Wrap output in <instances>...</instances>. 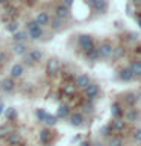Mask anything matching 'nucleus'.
Segmentation results:
<instances>
[{"label":"nucleus","instance_id":"nucleus-25","mask_svg":"<svg viewBox=\"0 0 141 146\" xmlns=\"http://www.w3.org/2000/svg\"><path fill=\"white\" fill-rule=\"evenodd\" d=\"M14 52L18 53V55L24 53V52H26V46L23 44V43H17V44H15V47H14Z\"/></svg>","mask_w":141,"mask_h":146},{"label":"nucleus","instance_id":"nucleus-41","mask_svg":"<svg viewBox=\"0 0 141 146\" xmlns=\"http://www.w3.org/2000/svg\"><path fill=\"white\" fill-rule=\"evenodd\" d=\"M3 110H5V105H3V104H0V114L3 113Z\"/></svg>","mask_w":141,"mask_h":146},{"label":"nucleus","instance_id":"nucleus-11","mask_svg":"<svg viewBox=\"0 0 141 146\" xmlns=\"http://www.w3.org/2000/svg\"><path fill=\"white\" fill-rule=\"evenodd\" d=\"M109 128H111L112 131H121L123 128H125V120L123 119H114V120L111 122V125H109Z\"/></svg>","mask_w":141,"mask_h":146},{"label":"nucleus","instance_id":"nucleus-4","mask_svg":"<svg viewBox=\"0 0 141 146\" xmlns=\"http://www.w3.org/2000/svg\"><path fill=\"white\" fill-rule=\"evenodd\" d=\"M84 93H85V98L88 99V100H94V99L99 96L100 88H99V85H97V84H93V82H91V84L84 90Z\"/></svg>","mask_w":141,"mask_h":146},{"label":"nucleus","instance_id":"nucleus-17","mask_svg":"<svg viewBox=\"0 0 141 146\" xmlns=\"http://www.w3.org/2000/svg\"><path fill=\"white\" fill-rule=\"evenodd\" d=\"M136 119H138L136 110H127V111L125 113V120L126 122H136Z\"/></svg>","mask_w":141,"mask_h":146},{"label":"nucleus","instance_id":"nucleus-31","mask_svg":"<svg viewBox=\"0 0 141 146\" xmlns=\"http://www.w3.org/2000/svg\"><path fill=\"white\" fill-rule=\"evenodd\" d=\"M125 100L129 105H134L135 102H136V98H135V94H126V98H125Z\"/></svg>","mask_w":141,"mask_h":146},{"label":"nucleus","instance_id":"nucleus-27","mask_svg":"<svg viewBox=\"0 0 141 146\" xmlns=\"http://www.w3.org/2000/svg\"><path fill=\"white\" fill-rule=\"evenodd\" d=\"M24 38H26L24 32H15V34H14V41H17V43H21Z\"/></svg>","mask_w":141,"mask_h":146},{"label":"nucleus","instance_id":"nucleus-44","mask_svg":"<svg viewBox=\"0 0 141 146\" xmlns=\"http://www.w3.org/2000/svg\"><path fill=\"white\" fill-rule=\"evenodd\" d=\"M94 146H102V143H99V141H96V143H94Z\"/></svg>","mask_w":141,"mask_h":146},{"label":"nucleus","instance_id":"nucleus-6","mask_svg":"<svg viewBox=\"0 0 141 146\" xmlns=\"http://www.w3.org/2000/svg\"><path fill=\"white\" fill-rule=\"evenodd\" d=\"M58 70H59V62L56 59H49L47 66H45V73H47L49 76H53L58 73Z\"/></svg>","mask_w":141,"mask_h":146},{"label":"nucleus","instance_id":"nucleus-40","mask_svg":"<svg viewBox=\"0 0 141 146\" xmlns=\"http://www.w3.org/2000/svg\"><path fill=\"white\" fill-rule=\"evenodd\" d=\"M62 5H65L67 8H70L71 5H73V0H64V3H62Z\"/></svg>","mask_w":141,"mask_h":146},{"label":"nucleus","instance_id":"nucleus-48","mask_svg":"<svg viewBox=\"0 0 141 146\" xmlns=\"http://www.w3.org/2000/svg\"><path fill=\"white\" fill-rule=\"evenodd\" d=\"M32 2H35V0H32Z\"/></svg>","mask_w":141,"mask_h":146},{"label":"nucleus","instance_id":"nucleus-3","mask_svg":"<svg viewBox=\"0 0 141 146\" xmlns=\"http://www.w3.org/2000/svg\"><path fill=\"white\" fill-rule=\"evenodd\" d=\"M79 46L82 47L85 53H88L90 50L94 49V40L91 38L90 35H80L79 36Z\"/></svg>","mask_w":141,"mask_h":146},{"label":"nucleus","instance_id":"nucleus-20","mask_svg":"<svg viewBox=\"0 0 141 146\" xmlns=\"http://www.w3.org/2000/svg\"><path fill=\"white\" fill-rule=\"evenodd\" d=\"M50 137H52V134H50V131H47V129H43V131L40 132V141H41L43 145L49 143Z\"/></svg>","mask_w":141,"mask_h":146},{"label":"nucleus","instance_id":"nucleus-33","mask_svg":"<svg viewBox=\"0 0 141 146\" xmlns=\"http://www.w3.org/2000/svg\"><path fill=\"white\" fill-rule=\"evenodd\" d=\"M134 140L136 141V143H141V128L134 131Z\"/></svg>","mask_w":141,"mask_h":146},{"label":"nucleus","instance_id":"nucleus-30","mask_svg":"<svg viewBox=\"0 0 141 146\" xmlns=\"http://www.w3.org/2000/svg\"><path fill=\"white\" fill-rule=\"evenodd\" d=\"M17 29H18V25H17V21H11L8 25V31L9 32H12V34H15L17 32Z\"/></svg>","mask_w":141,"mask_h":146},{"label":"nucleus","instance_id":"nucleus-7","mask_svg":"<svg viewBox=\"0 0 141 146\" xmlns=\"http://www.w3.org/2000/svg\"><path fill=\"white\" fill-rule=\"evenodd\" d=\"M55 15L61 20H65V18L70 17V9H68L65 5H59V6L55 9Z\"/></svg>","mask_w":141,"mask_h":146},{"label":"nucleus","instance_id":"nucleus-16","mask_svg":"<svg viewBox=\"0 0 141 146\" xmlns=\"http://www.w3.org/2000/svg\"><path fill=\"white\" fill-rule=\"evenodd\" d=\"M129 70L132 72L134 76H141V61H134L130 64Z\"/></svg>","mask_w":141,"mask_h":146},{"label":"nucleus","instance_id":"nucleus-34","mask_svg":"<svg viewBox=\"0 0 141 146\" xmlns=\"http://www.w3.org/2000/svg\"><path fill=\"white\" fill-rule=\"evenodd\" d=\"M102 134H103L105 137H109V135L112 134V129H111V128H109V125H108V126H103V128H102Z\"/></svg>","mask_w":141,"mask_h":146},{"label":"nucleus","instance_id":"nucleus-39","mask_svg":"<svg viewBox=\"0 0 141 146\" xmlns=\"http://www.w3.org/2000/svg\"><path fill=\"white\" fill-rule=\"evenodd\" d=\"M17 11H15V9H14V8H6V14H8V15L9 17H12L14 15V14H15Z\"/></svg>","mask_w":141,"mask_h":146},{"label":"nucleus","instance_id":"nucleus-23","mask_svg":"<svg viewBox=\"0 0 141 146\" xmlns=\"http://www.w3.org/2000/svg\"><path fill=\"white\" fill-rule=\"evenodd\" d=\"M45 125H49V126H55L56 125V116H50V114H45V117H44V120H43Z\"/></svg>","mask_w":141,"mask_h":146},{"label":"nucleus","instance_id":"nucleus-8","mask_svg":"<svg viewBox=\"0 0 141 146\" xmlns=\"http://www.w3.org/2000/svg\"><path fill=\"white\" fill-rule=\"evenodd\" d=\"M8 143L11 146H18L21 143V135L18 132H9L8 134Z\"/></svg>","mask_w":141,"mask_h":146},{"label":"nucleus","instance_id":"nucleus-26","mask_svg":"<svg viewBox=\"0 0 141 146\" xmlns=\"http://www.w3.org/2000/svg\"><path fill=\"white\" fill-rule=\"evenodd\" d=\"M109 146H123V140L120 139V137H111Z\"/></svg>","mask_w":141,"mask_h":146},{"label":"nucleus","instance_id":"nucleus-9","mask_svg":"<svg viewBox=\"0 0 141 146\" xmlns=\"http://www.w3.org/2000/svg\"><path fill=\"white\" fill-rule=\"evenodd\" d=\"M68 119H70V123L73 126H80L82 122H84V116L80 113H71Z\"/></svg>","mask_w":141,"mask_h":146},{"label":"nucleus","instance_id":"nucleus-5","mask_svg":"<svg viewBox=\"0 0 141 146\" xmlns=\"http://www.w3.org/2000/svg\"><path fill=\"white\" fill-rule=\"evenodd\" d=\"M90 84H91L90 76H88V75H84V73L77 75L76 79H74V87H77V88H80V90H85Z\"/></svg>","mask_w":141,"mask_h":146},{"label":"nucleus","instance_id":"nucleus-15","mask_svg":"<svg viewBox=\"0 0 141 146\" xmlns=\"http://www.w3.org/2000/svg\"><path fill=\"white\" fill-rule=\"evenodd\" d=\"M68 114H70V107L68 105H59V108H58V113H56V117H61V119H64V117H67Z\"/></svg>","mask_w":141,"mask_h":146},{"label":"nucleus","instance_id":"nucleus-32","mask_svg":"<svg viewBox=\"0 0 141 146\" xmlns=\"http://www.w3.org/2000/svg\"><path fill=\"white\" fill-rule=\"evenodd\" d=\"M45 114H47V113H45V111H44V110H43V108H40V110H36V117H38V120H40V122H43V120H44V117H45Z\"/></svg>","mask_w":141,"mask_h":146},{"label":"nucleus","instance_id":"nucleus-2","mask_svg":"<svg viewBox=\"0 0 141 146\" xmlns=\"http://www.w3.org/2000/svg\"><path fill=\"white\" fill-rule=\"evenodd\" d=\"M97 52H99V56L109 58V56H112L114 47H112V44L109 43V41H103V43H100V46L97 47Z\"/></svg>","mask_w":141,"mask_h":146},{"label":"nucleus","instance_id":"nucleus-43","mask_svg":"<svg viewBox=\"0 0 141 146\" xmlns=\"http://www.w3.org/2000/svg\"><path fill=\"white\" fill-rule=\"evenodd\" d=\"M134 3H135V5H140V3H141V0H134Z\"/></svg>","mask_w":141,"mask_h":146},{"label":"nucleus","instance_id":"nucleus-13","mask_svg":"<svg viewBox=\"0 0 141 146\" xmlns=\"http://www.w3.org/2000/svg\"><path fill=\"white\" fill-rule=\"evenodd\" d=\"M14 87H15V84H14V79H11V78H8V79H3V81H2V90L6 91V93L12 91Z\"/></svg>","mask_w":141,"mask_h":146},{"label":"nucleus","instance_id":"nucleus-46","mask_svg":"<svg viewBox=\"0 0 141 146\" xmlns=\"http://www.w3.org/2000/svg\"><path fill=\"white\" fill-rule=\"evenodd\" d=\"M138 23H140V27H141V18H138Z\"/></svg>","mask_w":141,"mask_h":146},{"label":"nucleus","instance_id":"nucleus-19","mask_svg":"<svg viewBox=\"0 0 141 146\" xmlns=\"http://www.w3.org/2000/svg\"><path fill=\"white\" fill-rule=\"evenodd\" d=\"M93 8L97 12H105V11H106V8H108L106 0H96V3L93 5Z\"/></svg>","mask_w":141,"mask_h":146},{"label":"nucleus","instance_id":"nucleus-12","mask_svg":"<svg viewBox=\"0 0 141 146\" xmlns=\"http://www.w3.org/2000/svg\"><path fill=\"white\" fill-rule=\"evenodd\" d=\"M111 114H112L114 119H121L123 111H121V107H120V104H118V102H114L111 105Z\"/></svg>","mask_w":141,"mask_h":146},{"label":"nucleus","instance_id":"nucleus-36","mask_svg":"<svg viewBox=\"0 0 141 146\" xmlns=\"http://www.w3.org/2000/svg\"><path fill=\"white\" fill-rule=\"evenodd\" d=\"M121 53H123V49H121V47H117V49H114V52H112V56L118 58V56H121Z\"/></svg>","mask_w":141,"mask_h":146},{"label":"nucleus","instance_id":"nucleus-38","mask_svg":"<svg viewBox=\"0 0 141 146\" xmlns=\"http://www.w3.org/2000/svg\"><path fill=\"white\" fill-rule=\"evenodd\" d=\"M93 104H88V102H86V104H84V111H86V113H88V111H93Z\"/></svg>","mask_w":141,"mask_h":146},{"label":"nucleus","instance_id":"nucleus-1","mask_svg":"<svg viewBox=\"0 0 141 146\" xmlns=\"http://www.w3.org/2000/svg\"><path fill=\"white\" fill-rule=\"evenodd\" d=\"M41 58H43V52L38 49H32L24 56V61H26V64H29V66H34V64H36Z\"/></svg>","mask_w":141,"mask_h":146},{"label":"nucleus","instance_id":"nucleus-28","mask_svg":"<svg viewBox=\"0 0 141 146\" xmlns=\"http://www.w3.org/2000/svg\"><path fill=\"white\" fill-rule=\"evenodd\" d=\"M26 27H27V32H29V31H34V29H36V27H41V26H40L35 20H32V21H29V23L26 25Z\"/></svg>","mask_w":141,"mask_h":146},{"label":"nucleus","instance_id":"nucleus-37","mask_svg":"<svg viewBox=\"0 0 141 146\" xmlns=\"http://www.w3.org/2000/svg\"><path fill=\"white\" fill-rule=\"evenodd\" d=\"M15 114H17L15 110H14V108H9L8 111H6V117H8V119H12L14 116H15Z\"/></svg>","mask_w":141,"mask_h":146},{"label":"nucleus","instance_id":"nucleus-22","mask_svg":"<svg viewBox=\"0 0 141 146\" xmlns=\"http://www.w3.org/2000/svg\"><path fill=\"white\" fill-rule=\"evenodd\" d=\"M62 91H64V94H65V96H68V98H71V96L76 93V87H74V85H71V84H68V85H64Z\"/></svg>","mask_w":141,"mask_h":146},{"label":"nucleus","instance_id":"nucleus-45","mask_svg":"<svg viewBox=\"0 0 141 146\" xmlns=\"http://www.w3.org/2000/svg\"><path fill=\"white\" fill-rule=\"evenodd\" d=\"M80 146H90V145H88V143H82Z\"/></svg>","mask_w":141,"mask_h":146},{"label":"nucleus","instance_id":"nucleus-47","mask_svg":"<svg viewBox=\"0 0 141 146\" xmlns=\"http://www.w3.org/2000/svg\"><path fill=\"white\" fill-rule=\"evenodd\" d=\"M3 2H6V0H0V3H3Z\"/></svg>","mask_w":141,"mask_h":146},{"label":"nucleus","instance_id":"nucleus-18","mask_svg":"<svg viewBox=\"0 0 141 146\" xmlns=\"http://www.w3.org/2000/svg\"><path fill=\"white\" fill-rule=\"evenodd\" d=\"M21 73H23V66L21 64L12 66V68H11V79H14V78H20Z\"/></svg>","mask_w":141,"mask_h":146},{"label":"nucleus","instance_id":"nucleus-29","mask_svg":"<svg viewBox=\"0 0 141 146\" xmlns=\"http://www.w3.org/2000/svg\"><path fill=\"white\" fill-rule=\"evenodd\" d=\"M62 23H64V20H61V18H58V17H55L53 20H52V26L56 27V29H59V27L62 26Z\"/></svg>","mask_w":141,"mask_h":146},{"label":"nucleus","instance_id":"nucleus-14","mask_svg":"<svg viewBox=\"0 0 141 146\" xmlns=\"http://www.w3.org/2000/svg\"><path fill=\"white\" fill-rule=\"evenodd\" d=\"M134 75H132V72L129 70V68H123V70L120 72V79L123 81V82H129V81H132L134 79Z\"/></svg>","mask_w":141,"mask_h":146},{"label":"nucleus","instance_id":"nucleus-42","mask_svg":"<svg viewBox=\"0 0 141 146\" xmlns=\"http://www.w3.org/2000/svg\"><path fill=\"white\" fill-rule=\"evenodd\" d=\"M86 3H90V5H94V3H96V0H86Z\"/></svg>","mask_w":141,"mask_h":146},{"label":"nucleus","instance_id":"nucleus-21","mask_svg":"<svg viewBox=\"0 0 141 146\" xmlns=\"http://www.w3.org/2000/svg\"><path fill=\"white\" fill-rule=\"evenodd\" d=\"M43 36V29L41 27H36V29H34V31H29V38L30 40H38V38H41Z\"/></svg>","mask_w":141,"mask_h":146},{"label":"nucleus","instance_id":"nucleus-35","mask_svg":"<svg viewBox=\"0 0 141 146\" xmlns=\"http://www.w3.org/2000/svg\"><path fill=\"white\" fill-rule=\"evenodd\" d=\"M8 128H5V126H0V139H3V137H8Z\"/></svg>","mask_w":141,"mask_h":146},{"label":"nucleus","instance_id":"nucleus-24","mask_svg":"<svg viewBox=\"0 0 141 146\" xmlns=\"http://www.w3.org/2000/svg\"><path fill=\"white\" fill-rule=\"evenodd\" d=\"M86 58H88V61H97V59L100 58L99 56V52H97V49H93V50H90L88 53H86Z\"/></svg>","mask_w":141,"mask_h":146},{"label":"nucleus","instance_id":"nucleus-10","mask_svg":"<svg viewBox=\"0 0 141 146\" xmlns=\"http://www.w3.org/2000/svg\"><path fill=\"white\" fill-rule=\"evenodd\" d=\"M35 21L38 23L40 26H45V25H47V23L50 21V17H49V14H47V12H44V11H43V12H38V14H36Z\"/></svg>","mask_w":141,"mask_h":146}]
</instances>
